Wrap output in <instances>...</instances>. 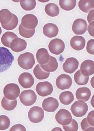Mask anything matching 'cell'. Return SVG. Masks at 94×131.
Wrapping results in <instances>:
<instances>
[{"label":"cell","mask_w":94,"mask_h":131,"mask_svg":"<svg viewBox=\"0 0 94 131\" xmlns=\"http://www.w3.org/2000/svg\"><path fill=\"white\" fill-rule=\"evenodd\" d=\"M14 60V56L9 50L0 47V73L10 68Z\"/></svg>","instance_id":"obj_1"},{"label":"cell","mask_w":94,"mask_h":131,"mask_svg":"<svg viewBox=\"0 0 94 131\" xmlns=\"http://www.w3.org/2000/svg\"><path fill=\"white\" fill-rule=\"evenodd\" d=\"M18 62L21 67L26 70L32 69L35 63L33 54L29 52L20 55L18 58Z\"/></svg>","instance_id":"obj_2"},{"label":"cell","mask_w":94,"mask_h":131,"mask_svg":"<svg viewBox=\"0 0 94 131\" xmlns=\"http://www.w3.org/2000/svg\"><path fill=\"white\" fill-rule=\"evenodd\" d=\"M19 99L21 103L24 105L29 106L36 102L37 96L35 92L29 90H24L21 92Z\"/></svg>","instance_id":"obj_3"},{"label":"cell","mask_w":94,"mask_h":131,"mask_svg":"<svg viewBox=\"0 0 94 131\" xmlns=\"http://www.w3.org/2000/svg\"><path fill=\"white\" fill-rule=\"evenodd\" d=\"M20 89L17 84L14 83L7 84L3 90V94L6 99L10 100H14L19 96Z\"/></svg>","instance_id":"obj_4"},{"label":"cell","mask_w":94,"mask_h":131,"mask_svg":"<svg viewBox=\"0 0 94 131\" xmlns=\"http://www.w3.org/2000/svg\"><path fill=\"white\" fill-rule=\"evenodd\" d=\"M88 110L87 104L82 101H75L71 107V111L72 115L77 117L83 116Z\"/></svg>","instance_id":"obj_5"},{"label":"cell","mask_w":94,"mask_h":131,"mask_svg":"<svg viewBox=\"0 0 94 131\" xmlns=\"http://www.w3.org/2000/svg\"><path fill=\"white\" fill-rule=\"evenodd\" d=\"M44 116V112L42 109L38 106L31 108L28 113L29 119L33 123H39L43 120Z\"/></svg>","instance_id":"obj_6"},{"label":"cell","mask_w":94,"mask_h":131,"mask_svg":"<svg viewBox=\"0 0 94 131\" xmlns=\"http://www.w3.org/2000/svg\"><path fill=\"white\" fill-rule=\"evenodd\" d=\"M55 118L58 123L62 125L69 124L72 120L71 113L67 110L64 109L59 110L56 114Z\"/></svg>","instance_id":"obj_7"},{"label":"cell","mask_w":94,"mask_h":131,"mask_svg":"<svg viewBox=\"0 0 94 131\" xmlns=\"http://www.w3.org/2000/svg\"><path fill=\"white\" fill-rule=\"evenodd\" d=\"M36 90L39 96L45 97L52 94L53 89L52 84L48 81H45L38 83L36 86Z\"/></svg>","instance_id":"obj_8"},{"label":"cell","mask_w":94,"mask_h":131,"mask_svg":"<svg viewBox=\"0 0 94 131\" xmlns=\"http://www.w3.org/2000/svg\"><path fill=\"white\" fill-rule=\"evenodd\" d=\"M48 48L51 53L56 55H58L64 50L65 45L61 39H55L50 41Z\"/></svg>","instance_id":"obj_9"},{"label":"cell","mask_w":94,"mask_h":131,"mask_svg":"<svg viewBox=\"0 0 94 131\" xmlns=\"http://www.w3.org/2000/svg\"><path fill=\"white\" fill-rule=\"evenodd\" d=\"M72 80L70 75L62 74L58 77L56 81L57 87L61 90L69 89L71 86Z\"/></svg>","instance_id":"obj_10"},{"label":"cell","mask_w":94,"mask_h":131,"mask_svg":"<svg viewBox=\"0 0 94 131\" xmlns=\"http://www.w3.org/2000/svg\"><path fill=\"white\" fill-rule=\"evenodd\" d=\"M38 24L37 17L32 14H27L25 15L22 19L23 26L25 28L29 29H35Z\"/></svg>","instance_id":"obj_11"},{"label":"cell","mask_w":94,"mask_h":131,"mask_svg":"<svg viewBox=\"0 0 94 131\" xmlns=\"http://www.w3.org/2000/svg\"><path fill=\"white\" fill-rule=\"evenodd\" d=\"M79 62L76 58L70 57L67 59L63 65V68L65 72L73 73L78 67Z\"/></svg>","instance_id":"obj_12"},{"label":"cell","mask_w":94,"mask_h":131,"mask_svg":"<svg viewBox=\"0 0 94 131\" xmlns=\"http://www.w3.org/2000/svg\"><path fill=\"white\" fill-rule=\"evenodd\" d=\"M87 24L84 19H76L73 24V31L76 35H82L87 31Z\"/></svg>","instance_id":"obj_13"},{"label":"cell","mask_w":94,"mask_h":131,"mask_svg":"<svg viewBox=\"0 0 94 131\" xmlns=\"http://www.w3.org/2000/svg\"><path fill=\"white\" fill-rule=\"evenodd\" d=\"M18 81L22 87L29 88L32 87L33 85L35 80L31 74L28 72H24L20 75Z\"/></svg>","instance_id":"obj_14"},{"label":"cell","mask_w":94,"mask_h":131,"mask_svg":"<svg viewBox=\"0 0 94 131\" xmlns=\"http://www.w3.org/2000/svg\"><path fill=\"white\" fill-rule=\"evenodd\" d=\"M59 103L56 99L50 97L43 101L42 107L43 109L48 112H54L58 108Z\"/></svg>","instance_id":"obj_15"},{"label":"cell","mask_w":94,"mask_h":131,"mask_svg":"<svg viewBox=\"0 0 94 131\" xmlns=\"http://www.w3.org/2000/svg\"><path fill=\"white\" fill-rule=\"evenodd\" d=\"M27 45V42L24 40L17 38L12 41L10 45V48L12 51L18 53L26 49Z\"/></svg>","instance_id":"obj_16"},{"label":"cell","mask_w":94,"mask_h":131,"mask_svg":"<svg viewBox=\"0 0 94 131\" xmlns=\"http://www.w3.org/2000/svg\"><path fill=\"white\" fill-rule=\"evenodd\" d=\"M91 92L90 90L86 87H81L78 89L76 92V98L79 101L86 102L90 98Z\"/></svg>","instance_id":"obj_17"},{"label":"cell","mask_w":94,"mask_h":131,"mask_svg":"<svg viewBox=\"0 0 94 131\" xmlns=\"http://www.w3.org/2000/svg\"><path fill=\"white\" fill-rule=\"evenodd\" d=\"M94 61L91 60L84 61L81 64L80 71L86 77L91 75L94 74Z\"/></svg>","instance_id":"obj_18"},{"label":"cell","mask_w":94,"mask_h":131,"mask_svg":"<svg viewBox=\"0 0 94 131\" xmlns=\"http://www.w3.org/2000/svg\"><path fill=\"white\" fill-rule=\"evenodd\" d=\"M44 34L50 38L55 37L58 35L59 29L56 25L52 23L46 24L43 29Z\"/></svg>","instance_id":"obj_19"},{"label":"cell","mask_w":94,"mask_h":131,"mask_svg":"<svg viewBox=\"0 0 94 131\" xmlns=\"http://www.w3.org/2000/svg\"><path fill=\"white\" fill-rule=\"evenodd\" d=\"M70 44L71 47L73 49L77 51L83 49L85 45V40L82 36H76L72 38Z\"/></svg>","instance_id":"obj_20"},{"label":"cell","mask_w":94,"mask_h":131,"mask_svg":"<svg viewBox=\"0 0 94 131\" xmlns=\"http://www.w3.org/2000/svg\"><path fill=\"white\" fill-rule=\"evenodd\" d=\"M36 57L39 64L44 65L49 62L50 56L47 50L45 48H41L38 50Z\"/></svg>","instance_id":"obj_21"},{"label":"cell","mask_w":94,"mask_h":131,"mask_svg":"<svg viewBox=\"0 0 94 131\" xmlns=\"http://www.w3.org/2000/svg\"><path fill=\"white\" fill-rule=\"evenodd\" d=\"M58 63L56 58L50 56L49 62L44 65H40L41 68L45 71L48 72H52L56 70L58 67Z\"/></svg>","instance_id":"obj_22"},{"label":"cell","mask_w":94,"mask_h":131,"mask_svg":"<svg viewBox=\"0 0 94 131\" xmlns=\"http://www.w3.org/2000/svg\"><path fill=\"white\" fill-rule=\"evenodd\" d=\"M13 14L7 9L0 11V23L2 25H6L10 22Z\"/></svg>","instance_id":"obj_23"},{"label":"cell","mask_w":94,"mask_h":131,"mask_svg":"<svg viewBox=\"0 0 94 131\" xmlns=\"http://www.w3.org/2000/svg\"><path fill=\"white\" fill-rule=\"evenodd\" d=\"M60 101L61 103L65 105H69L73 101L74 99V95L69 91L61 93L59 96Z\"/></svg>","instance_id":"obj_24"},{"label":"cell","mask_w":94,"mask_h":131,"mask_svg":"<svg viewBox=\"0 0 94 131\" xmlns=\"http://www.w3.org/2000/svg\"><path fill=\"white\" fill-rule=\"evenodd\" d=\"M18 36L14 32H7L2 36L1 41L2 44L6 47L10 48V45L12 41Z\"/></svg>","instance_id":"obj_25"},{"label":"cell","mask_w":94,"mask_h":131,"mask_svg":"<svg viewBox=\"0 0 94 131\" xmlns=\"http://www.w3.org/2000/svg\"><path fill=\"white\" fill-rule=\"evenodd\" d=\"M45 11L46 13L49 16L54 17L58 15L59 9L58 6L54 3H49L45 6Z\"/></svg>","instance_id":"obj_26"},{"label":"cell","mask_w":94,"mask_h":131,"mask_svg":"<svg viewBox=\"0 0 94 131\" xmlns=\"http://www.w3.org/2000/svg\"><path fill=\"white\" fill-rule=\"evenodd\" d=\"M17 104V100H8L5 96L3 97L1 101L2 107L6 110L11 111L15 108Z\"/></svg>","instance_id":"obj_27"},{"label":"cell","mask_w":94,"mask_h":131,"mask_svg":"<svg viewBox=\"0 0 94 131\" xmlns=\"http://www.w3.org/2000/svg\"><path fill=\"white\" fill-rule=\"evenodd\" d=\"M33 73L35 77L39 80H44L48 78L50 74V73L46 72L43 70L39 64L34 68Z\"/></svg>","instance_id":"obj_28"},{"label":"cell","mask_w":94,"mask_h":131,"mask_svg":"<svg viewBox=\"0 0 94 131\" xmlns=\"http://www.w3.org/2000/svg\"><path fill=\"white\" fill-rule=\"evenodd\" d=\"M89 76L86 77L82 74L80 70L75 73L74 79L76 83L79 85H86L88 82Z\"/></svg>","instance_id":"obj_29"},{"label":"cell","mask_w":94,"mask_h":131,"mask_svg":"<svg viewBox=\"0 0 94 131\" xmlns=\"http://www.w3.org/2000/svg\"><path fill=\"white\" fill-rule=\"evenodd\" d=\"M78 6L81 10L84 12L88 13L94 8V1H80Z\"/></svg>","instance_id":"obj_30"},{"label":"cell","mask_w":94,"mask_h":131,"mask_svg":"<svg viewBox=\"0 0 94 131\" xmlns=\"http://www.w3.org/2000/svg\"><path fill=\"white\" fill-rule=\"evenodd\" d=\"M76 2V1H59V5L63 10L69 11L75 7Z\"/></svg>","instance_id":"obj_31"},{"label":"cell","mask_w":94,"mask_h":131,"mask_svg":"<svg viewBox=\"0 0 94 131\" xmlns=\"http://www.w3.org/2000/svg\"><path fill=\"white\" fill-rule=\"evenodd\" d=\"M19 30L20 35L23 37L29 38L32 37L35 34V29H29L24 28L22 24L20 25Z\"/></svg>","instance_id":"obj_32"},{"label":"cell","mask_w":94,"mask_h":131,"mask_svg":"<svg viewBox=\"0 0 94 131\" xmlns=\"http://www.w3.org/2000/svg\"><path fill=\"white\" fill-rule=\"evenodd\" d=\"M20 2L21 7L24 10L26 11L33 10L36 5L35 1H20Z\"/></svg>","instance_id":"obj_33"},{"label":"cell","mask_w":94,"mask_h":131,"mask_svg":"<svg viewBox=\"0 0 94 131\" xmlns=\"http://www.w3.org/2000/svg\"><path fill=\"white\" fill-rule=\"evenodd\" d=\"M18 18L15 15L13 14L12 20L8 24L2 25V27L7 30H11L14 29L17 26L18 23Z\"/></svg>","instance_id":"obj_34"},{"label":"cell","mask_w":94,"mask_h":131,"mask_svg":"<svg viewBox=\"0 0 94 131\" xmlns=\"http://www.w3.org/2000/svg\"><path fill=\"white\" fill-rule=\"evenodd\" d=\"M10 124L9 118L5 115L0 116V130H5L8 128Z\"/></svg>","instance_id":"obj_35"},{"label":"cell","mask_w":94,"mask_h":131,"mask_svg":"<svg viewBox=\"0 0 94 131\" xmlns=\"http://www.w3.org/2000/svg\"><path fill=\"white\" fill-rule=\"evenodd\" d=\"M65 131H77L79 128L78 123L75 120L72 119L71 123L67 125H63Z\"/></svg>","instance_id":"obj_36"},{"label":"cell","mask_w":94,"mask_h":131,"mask_svg":"<svg viewBox=\"0 0 94 131\" xmlns=\"http://www.w3.org/2000/svg\"><path fill=\"white\" fill-rule=\"evenodd\" d=\"M80 125L81 128L83 131H94V127L88 124L87 118H85L82 120Z\"/></svg>","instance_id":"obj_37"},{"label":"cell","mask_w":94,"mask_h":131,"mask_svg":"<svg viewBox=\"0 0 94 131\" xmlns=\"http://www.w3.org/2000/svg\"><path fill=\"white\" fill-rule=\"evenodd\" d=\"M94 40L91 39L89 40L87 42L86 47L87 52L89 54L94 55Z\"/></svg>","instance_id":"obj_38"},{"label":"cell","mask_w":94,"mask_h":131,"mask_svg":"<svg viewBox=\"0 0 94 131\" xmlns=\"http://www.w3.org/2000/svg\"><path fill=\"white\" fill-rule=\"evenodd\" d=\"M10 131H26V128L23 125L20 124H17L13 126Z\"/></svg>","instance_id":"obj_39"},{"label":"cell","mask_w":94,"mask_h":131,"mask_svg":"<svg viewBox=\"0 0 94 131\" xmlns=\"http://www.w3.org/2000/svg\"><path fill=\"white\" fill-rule=\"evenodd\" d=\"M87 119L88 124L94 127V111H92L89 113Z\"/></svg>","instance_id":"obj_40"},{"label":"cell","mask_w":94,"mask_h":131,"mask_svg":"<svg viewBox=\"0 0 94 131\" xmlns=\"http://www.w3.org/2000/svg\"><path fill=\"white\" fill-rule=\"evenodd\" d=\"M88 30L89 34L94 37V21L89 23L88 27Z\"/></svg>","instance_id":"obj_41"},{"label":"cell","mask_w":94,"mask_h":131,"mask_svg":"<svg viewBox=\"0 0 94 131\" xmlns=\"http://www.w3.org/2000/svg\"><path fill=\"white\" fill-rule=\"evenodd\" d=\"M94 10H91L88 15L87 20L89 23L94 21Z\"/></svg>","instance_id":"obj_42"},{"label":"cell","mask_w":94,"mask_h":131,"mask_svg":"<svg viewBox=\"0 0 94 131\" xmlns=\"http://www.w3.org/2000/svg\"><path fill=\"white\" fill-rule=\"evenodd\" d=\"M2 32V29L1 27H0V35H1V33Z\"/></svg>","instance_id":"obj_43"}]
</instances>
